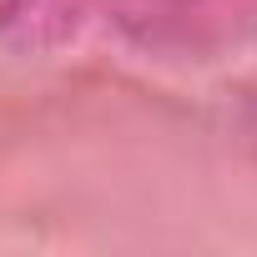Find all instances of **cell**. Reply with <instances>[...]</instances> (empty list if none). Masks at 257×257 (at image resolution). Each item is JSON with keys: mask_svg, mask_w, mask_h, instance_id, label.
I'll list each match as a JSON object with an SVG mask.
<instances>
[{"mask_svg": "<svg viewBox=\"0 0 257 257\" xmlns=\"http://www.w3.org/2000/svg\"><path fill=\"white\" fill-rule=\"evenodd\" d=\"M86 0H0V46L16 56H46L81 36Z\"/></svg>", "mask_w": 257, "mask_h": 257, "instance_id": "cell-1", "label": "cell"}]
</instances>
